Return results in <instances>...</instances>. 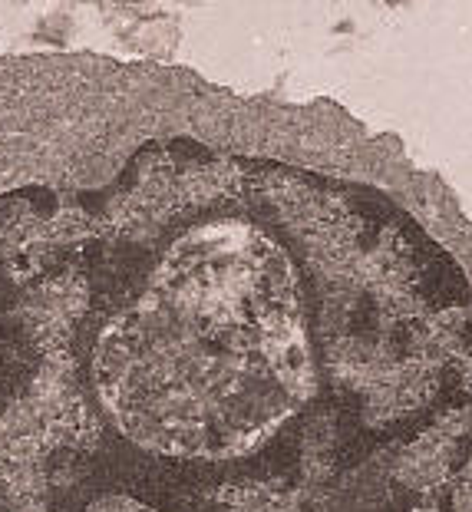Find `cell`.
<instances>
[{
  "label": "cell",
  "mask_w": 472,
  "mask_h": 512,
  "mask_svg": "<svg viewBox=\"0 0 472 512\" xmlns=\"http://www.w3.org/2000/svg\"><path fill=\"white\" fill-rule=\"evenodd\" d=\"M60 357L103 493L156 512H456L472 281L380 185L195 139L83 192Z\"/></svg>",
  "instance_id": "cell-1"
}]
</instances>
